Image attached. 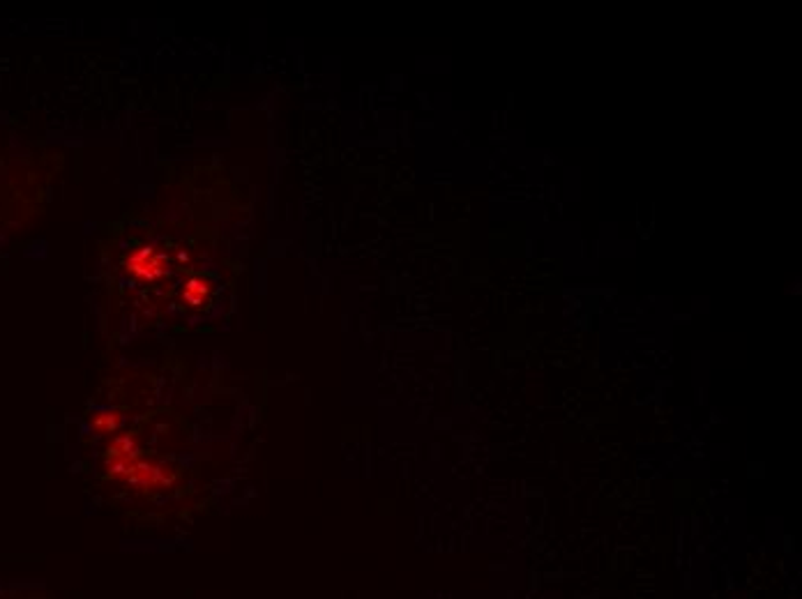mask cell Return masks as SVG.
<instances>
[{
  "label": "cell",
  "mask_w": 802,
  "mask_h": 599,
  "mask_svg": "<svg viewBox=\"0 0 802 599\" xmlns=\"http://www.w3.org/2000/svg\"><path fill=\"white\" fill-rule=\"evenodd\" d=\"M115 424H118V417L115 415H97L95 417V426L99 431H113L115 429Z\"/></svg>",
  "instance_id": "obj_1"
}]
</instances>
